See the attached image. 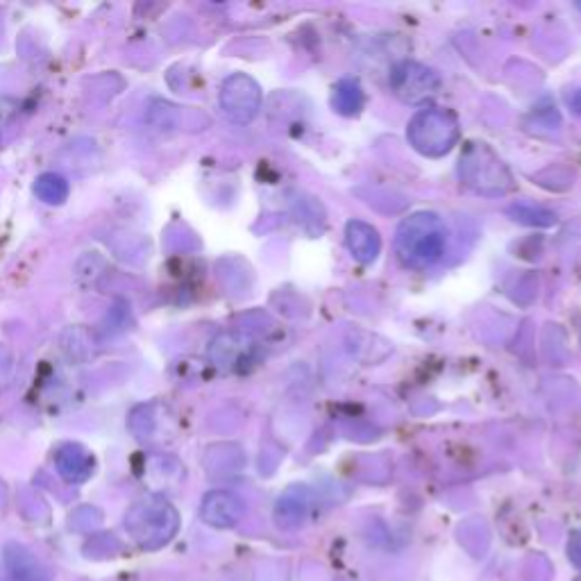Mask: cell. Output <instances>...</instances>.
<instances>
[{"instance_id": "7c38bea8", "label": "cell", "mask_w": 581, "mask_h": 581, "mask_svg": "<svg viewBox=\"0 0 581 581\" xmlns=\"http://www.w3.org/2000/svg\"><path fill=\"white\" fill-rule=\"evenodd\" d=\"M5 566L10 577L7 581H48L46 570L41 563L32 557L28 547L19 543H10L5 547Z\"/></svg>"}, {"instance_id": "277c9868", "label": "cell", "mask_w": 581, "mask_h": 581, "mask_svg": "<svg viewBox=\"0 0 581 581\" xmlns=\"http://www.w3.org/2000/svg\"><path fill=\"white\" fill-rule=\"evenodd\" d=\"M459 121L445 109H423L409 121L407 139L414 150L425 157H443L457 146Z\"/></svg>"}, {"instance_id": "ac0fdd59", "label": "cell", "mask_w": 581, "mask_h": 581, "mask_svg": "<svg viewBox=\"0 0 581 581\" xmlns=\"http://www.w3.org/2000/svg\"><path fill=\"white\" fill-rule=\"evenodd\" d=\"M568 105L572 112H575L577 116H581V89H575L572 94L568 96Z\"/></svg>"}, {"instance_id": "6da1fadb", "label": "cell", "mask_w": 581, "mask_h": 581, "mask_svg": "<svg viewBox=\"0 0 581 581\" xmlns=\"http://www.w3.org/2000/svg\"><path fill=\"white\" fill-rule=\"evenodd\" d=\"M448 248V227L434 212H416L404 218L395 232V255L407 268L425 271L439 264Z\"/></svg>"}, {"instance_id": "9c48e42d", "label": "cell", "mask_w": 581, "mask_h": 581, "mask_svg": "<svg viewBox=\"0 0 581 581\" xmlns=\"http://www.w3.org/2000/svg\"><path fill=\"white\" fill-rule=\"evenodd\" d=\"M57 473L69 484H84L94 475L96 459L84 445L80 443H66L55 454Z\"/></svg>"}, {"instance_id": "ffe728a7", "label": "cell", "mask_w": 581, "mask_h": 581, "mask_svg": "<svg viewBox=\"0 0 581 581\" xmlns=\"http://www.w3.org/2000/svg\"><path fill=\"white\" fill-rule=\"evenodd\" d=\"M577 7H579V10H581V3H579V5H577Z\"/></svg>"}, {"instance_id": "52a82bcc", "label": "cell", "mask_w": 581, "mask_h": 581, "mask_svg": "<svg viewBox=\"0 0 581 581\" xmlns=\"http://www.w3.org/2000/svg\"><path fill=\"white\" fill-rule=\"evenodd\" d=\"M252 355H255V341L239 332H223L209 343V359L216 368L227 370V373L246 368Z\"/></svg>"}, {"instance_id": "30bf717a", "label": "cell", "mask_w": 581, "mask_h": 581, "mask_svg": "<svg viewBox=\"0 0 581 581\" xmlns=\"http://www.w3.org/2000/svg\"><path fill=\"white\" fill-rule=\"evenodd\" d=\"M311 511V493L307 486H291L275 504V522L282 529H298L305 525Z\"/></svg>"}, {"instance_id": "8fae6325", "label": "cell", "mask_w": 581, "mask_h": 581, "mask_svg": "<svg viewBox=\"0 0 581 581\" xmlns=\"http://www.w3.org/2000/svg\"><path fill=\"white\" fill-rule=\"evenodd\" d=\"M345 243H348L350 255L359 264H373L382 252V237L370 223L350 221L345 225Z\"/></svg>"}, {"instance_id": "9a60e30c", "label": "cell", "mask_w": 581, "mask_h": 581, "mask_svg": "<svg viewBox=\"0 0 581 581\" xmlns=\"http://www.w3.org/2000/svg\"><path fill=\"white\" fill-rule=\"evenodd\" d=\"M507 214L516 223L529 225V227H552V225H557V214L550 212V209L543 207V205H534V202H529V200L513 202V205L507 207Z\"/></svg>"}, {"instance_id": "e0dca14e", "label": "cell", "mask_w": 581, "mask_h": 581, "mask_svg": "<svg viewBox=\"0 0 581 581\" xmlns=\"http://www.w3.org/2000/svg\"><path fill=\"white\" fill-rule=\"evenodd\" d=\"M568 557L570 561L575 563L577 568H581V532H575L570 536V543H568Z\"/></svg>"}, {"instance_id": "ba28073f", "label": "cell", "mask_w": 581, "mask_h": 581, "mask_svg": "<svg viewBox=\"0 0 581 581\" xmlns=\"http://www.w3.org/2000/svg\"><path fill=\"white\" fill-rule=\"evenodd\" d=\"M243 513H246V504L234 495L232 491H212L205 495L200 504V518L207 522L209 527L216 529H232L237 527Z\"/></svg>"}, {"instance_id": "4fadbf2b", "label": "cell", "mask_w": 581, "mask_h": 581, "mask_svg": "<svg viewBox=\"0 0 581 581\" xmlns=\"http://www.w3.org/2000/svg\"><path fill=\"white\" fill-rule=\"evenodd\" d=\"M128 427L137 441L141 443L155 441L159 429L164 427V409L159 407L157 402L139 404V407L132 409V414L128 418Z\"/></svg>"}, {"instance_id": "2e32d148", "label": "cell", "mask_w": 581, "mask_h": 581, "mask_svg": "<svg viewBox=\"0 0 581 581\" xmlns=\"http://www.w3.org/2000/svg\"><path fill=\"white\" fill-rule=\"evenodd\" d=\"M69 182L60 173H44L35 182V193L46 205H62L69 198Z\"/></svg>"}, {"instance_id": "8992f818", "label": "cell", "mask_w": 581, "mask_h": 581, "mask_svg": "<svg viewBox=\"0 0 581 581\" xmlns=\"http://www.w3.org/2000/svg\"><path fill=\"white\" fill-rule=\"evenodd\" d=\"M221 107L232 123L246 125L261 109V87L246 73H234L221 87Z\"/></svg>"}, {"instance_id": "7a4b0ae2", "label": "cell", "mask_w": 581, "mask_h": 581, "mask_svg": "<svg viewBox=\"0 0 581 581\" xmlns=\"http://www.w3.org/2000/svg\"><path fill=\"white\" fill-rule=\"evenodd\" d=\"M125 529L141 550H162L180 529V513L164 495H146L125 513Z\"/></svg>"}, {"instance_id": "5b68a950", "label": "cell", "mask_w": 581, "mask_h": 581, "mask_svg": "<svg viewBox=\"0 0 581 581\" xmlns=\"http://www.w3.org/2000/svg\"><path fill=\"white\" fill-rule=\"evenodd\" d=\"M391 89L402 103L420 105L432 100L441 89V78L434 69L418 62H400L391 71Z\"/></svg>"}, {"instance_id": "3957f363", "label": "cell", "mask_w": 581, "mask_h": 581, "mask_svg": "<svg viewBox=\"0 0 581 581\" xmlns=\"http://www.w3.org/2000/svg\"><path fill=\"white\" fill-rule=\"evenodd\" d=\"M461 180L482 196H504L511 191V175L502 159L486 143H468L461 155Z\"/></svg>"}, {"instance_id": "d6986e66", "label": "cell", "mask_w": 581, "mask_h": 581, "mask_svg": "<svg viewBox=\"0 0 581 581\" xmlns=\"http://www.w3.org/2000/svg\"><path fill=\"white\" fill-rule=\"evenodd\" d=\"M575 581H581V577H577V579H575Z\"/></svg>"}, {"instance_id": "5bb4252c", "label": "cell", "mask_w": 581, "mask_h": 581, "mask_svg": "<svg viewBox=\"0 0 581 581\" xmlns=\"http://www.w3.org/2000/svg\"><path fill=\"white\" fill-rule=\"evenodd\" d=\"M332 105L343 116H357L366 105V94L361 89L359 80L355 78H343L336 82Z\"/></svg>"}]
</instances>
